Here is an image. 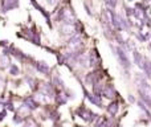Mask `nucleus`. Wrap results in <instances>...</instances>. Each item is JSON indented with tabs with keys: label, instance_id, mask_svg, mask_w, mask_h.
Masks as SVG:
<instances>
[{
	"label": "nucleus",
	"instance_id": "nucleus-5",
	"mask_svg": "<svg viewBox=\"0 0 151 127\" xmlns=\"http://www.w3.org/2000/svg\"><path fill=\"white\" fill-rule=\"evenodd\" d=\"M88 61H89V67H91V69L101 67L102 60H101V56H99V53L97 52L96 48H93V49L88 53Z\"/></svg>",
	"mask_w": 151,
	"mask_h": 127
},
{
	"label": "nucleus",
	"instance_id": "nucleus-20",
	"mask_svg": "<svg viewBox=\"0 0 151 127\" xmlns=\"http://www.w3.org/2000/svg\"><path fill=\"white\" fill-rule=\"evenodd\" d=\"M16 113H17V114H20L21 117H24V118H25V115H27V114H31L32 111L28 109V107L25 106V105H21V106L16 107Z\"/></svg>",
	"mask_w": 151,
	"mask_h": 127
},
{
	"label": "nucleus",
	"instance_id": "nucleus-11",
	"mask_svg": "<svg viewBox=\"0 0 151 127\" xmlns=\"http://www.w3.org/2000/svg\"><path fill=\"white\" fill-rule=\"evenodd\" d=\"M31 3H32V5H33V7H35V8H36V9H37V11H40V12H41V13H42V16H44V17H45V19H47V23H48V25H49V27H50V28H52V23H50V13H49V12H48V11H47V9H44V8H42V7H41V5H40V4H39V3H37V1H36V0H31Z\"/></svg>",
	"mask_w": 151,
	"mask_h": 127
},
{
	"label": "nucleus",
	"instance_id": "nucleus-2",
	"mask_svg": "<svg viewBox=\"0 0 151 127\" xmlns=\"http://www.w3.org/2000/svg\"><path fill=\"white\" fill-rule=\"evenodd\" d=\"M82 93H83L85 99H88L93 106L98 107V109H105V105H104V102H102V97L94 95V94L91 93V91H89L88 89H86V86H83V85H82Z\"/></svg>",
	"mask_w": 151,
	"mask_h": 127
},
{
	"label": "nucleus",
	"instance_id": "nucleus-26",
	"mask_svg": "<svg viewBox=\"0 0 151 127\" xmlns=\"http://www.w3.org/2000/svg\"><path fill=\"white\" fill-rule=\"evenodd\" d=\"M127 101H129V102H130V103L135 105L137 99H135V97H134V95H133V94H129V95H127Z\"/></svg>",
	"mask_w": 151,
	"mask_h": 127
},
{
	"label": "nucleus",
	"instance_id": "nucleus-25",
	"mask_svg": "<svg viewBox=\"0 0 151 127\" xmlns=\"http://www.w3.org/2000/svg\"><path fill=\"white\" fill-rule=\"evenodd\" d=\"M7 114H8V111H7V110H5V109H3L1 111H0V122L5 119V117H7Z\"/></svg>",
	"mask_w": 151,
	"mask_h": 127
},
{
	"label": "nucleus",
	"instance_id": "nucleus-16",
	"mask_svg": "<svg viewBox=\"0 0 151 127\" xmlns=\"http://www.w3.org/2000/svg\"><path fill=\"white\" fill-rule=\"evenodd\" d=\"M143 60H145V57L138 50H133V61L139 69H142V66H143Z\"/></svg>",
	"mask_w": 151,
	"mask_h": 127
},
{
	"label": "nucleus",
	"instance_id": "nucleus-21",
	"mask_svg": "<svg viewBox=\"0 0 151 127\" xmlns=\"http://www.w3.org/2000/svg\"><path fill=\"white\" fill-rule=\"evenodd\" d=\"M3 106H4V109L7 110V111H11V113L16 111V106H15V103H13V101H11V99L3 102Z\"/></svg>",
	"mask_w": 151,
	"mask_h": 127
},
{
	"label": "nucleus",
	"instance_id": "nucleus-15",
	"mask_svg": "<svg viewBox=\"0 0 151 127\" xmlns=\"http://www.w3.org/2000/svg\"><path fill=\"white\" fill-rule=\"evenodd\" d=\"M33 97H35V99H36V101L39 102L40 105H41V103H45V102H48V99H49V98H48L47 94H45L42 90H40V89H39V90L35 91Z\"/></svg>",
	"mask_w": 151,
	"mask_h": 127
},
{
	"label": "nucleus",
	"instance_id": "nucleus-6",
	"mask_svg": "<svg viewBox=\"0 0 151 127\" xmlns=\"http://www.w3.org/2000/svg\"><path fill=\"white\" fill-rule=\"evenodd\" d=\"M33 69L44 77H49L52 74V67L49 66V64L47 61H36L33 65Z\"/></svg>",
	"mask_w": 151,
	"mask_h": 127
},
{
	"label": "nucleus",
	"instance_id": "nucleus-23",
	"mask_svg": "<svg viewBox=\"0 0 151 127\" xmlns=\"http://www.w3.org/2000/svg\"><path fill=\"white\" fill-rule=\"evenodd\" d=\"M135 36H137V39H138V41H141V42H146V41H147V37L145 36V34L142 33L141 31H139L138 33L135 34Z\"/></svg>",
	"mask_w": 151,
	"mask_h": 127
},
{
	"label": "nucleus",
	"instance_id": "nucleus-8",
	"mask_svg": "<svg viewBox=\"0 0 151 127\" xmlns=\"http://www.w3.org/2000/svg\"><path fill=\"white\" fill-rule=\"evenodd\" d=\"M105 109H106V113L110 115V117L115 118L118 115V113H119V109H121L119 101H117V99H113V101L109 102V105H107Z\"/></svg>",
	"mask_w": 151,
	"mask_h": 127
},
{
	"label": "nucleus",
	"instance_id": "nucleus-19",
	"mask_svg": "<svg viewBox=\"0 0 151 127\" xmlns=\"http://www.w3.org/2000/svg\"><path fill=\"white\" fill-rule=\"evenodd\" d=\"M8 72H9V74L12 75V77H19L20 73H21V70L16 64H11L9 67H8Z\"/></svg>",
	"mask_w": 151,
	"mask_h": 127
},
{
	"label": "nucleus",
	"instance_id": "nucleus-29",
	"mask_svg": "<svg viewBox=\"0 0 151 127\" xmlns=\"http://www.w3.org/2000/svg\"><path fill=\"white\" fill-rule=\"evenodd\" d=\"M55 3H57V0H48V4H55Z\"/></svg>",
	"mask_w": 151,
	"mask_h": 127
},
{
	"label": "nucleus",
	"instance_id": "nucleus-4",
	"mask_svg": "<svg viewBox=\"0 0 151 127\" xmlns=\"http://www.w3.org/2000/svg\"><path fill=\"white\" fill-rule=\"evenodd\" d=\"M101 97H102V98L110 99V101H113V99L117 98V97H118V91H117V89H115L114 83H111V82L104 83V89H102Z\"/></svg>",
	"mask_w": 151,
	"mask_h": 127
},
{
	"label": "nucleus",
	"instance_id": "nucleus-27",
	"mask_svg": "<svg viewBox=\"0 0 151 127\" xmlns=\"http://www.w3.org/2000/svg\"><path fill=\"white\" fill-rule=\"evenodd\" d=\"M83 5H85V9H86V13H88V15H89V16H93V12H91V9H90V8H89V7H88V4H86V3H85V4H83Z\"/></svg>",
	"mask_w": 151,
	"mask_h": 127
},
{
	"label": "nucleus",
	"instance_id": "nucleus-22",
	"mask_svg": "<svg viewBox=\"0 0 151 127\" xmlns=\"http://www.w3.org/2000/svg\"><path fill=\"white\" fill-rule=\"evenodd\" d=\"M12 122L15 123V125H23V122H24V117H21L20 114H17V113H16V114L12 117Z\"/></svg>",
	"mask_w": 151,
	"mask_h": 127
},
{
	"label": "nucleus",
	"instance_id": "nucleus-24",
	"mask_svg": "<svg viewBox=\"0 0 151 127\" xmlns=\"http://www.w3.org/2000/svg\"><path fill=\"white\" fill-rule=\"evenodd\" d=\"M105 1H106V4L109 5V8H113V9H114L118 4V0H105Z\"/></svg>",
	"mask_w": 151,
	"mask_h": 127
},
{
	"label": "nucleus",
	"instance_id": "nucleus-28",
	"mask_svg": "<svg viewBox=\"0 0 151 127\" xmlns=\"http://www.w3.org/2000/svg\"><path fill=\"white\" fill-rule=\"evenodd\" d=\"M3 83H4V78H3L1 75H0V89L3 88Z\"/></svg>",
	"mask_w": 151,
	"mask_h": 127
},
{
	"label": "nucleus",
	"instance_id": "nucleus-13",
	"mask_svg": "<svg viewBox=\"0 0 151 127\" xmlns=\"http://www.w3.org/2000/svg\"><path fill=\"white\" fill-rule=\"evenodd\" d=\"M142 72H143L146 80H151V61H150V58L145 57L143 66H142Z\"/></svg>",
	"mask_w": 151,
	"mask_h": 127
},
{
	"label": "nucleus",
	"instance_id": "nucleus-1",
	"mask_svg": "<svg viewBox=\"0 0 151 127\" xmlns=\"http://www.w3.org/2000/svg\"><path fill=\"white\" fill-rule=\"evenodd\" d=\"M111 49H113V53H114V56L117 57L118 64L121 65V67H122L123 70H130L131 69V62H130V58H129L126 50L122 49L121 47L111 48Z\"/></svg>",
	"mask_w": 151,
	"mask_h": 127
},
{
	"label": "nucleus",
	"instance_id": "nucleus-12",
	"mask_svg": "<svg viewBox=\"0 0 151 127\" xmlns=\"http://www.w3.org/2000/svg\"><path fill=\"white\" fill-rule=\"evenodd\" d=\"M19 7V0H3L1 11L3 12H8V11L13 9V8Z\"/></svg>",
	"mask_w": 151,
	"mask_h": 127
},
{
	"label": "nucleus",
	"instance_id": "nucleus-17",
	"mask_svg": "<svg viewBox=\"0 0 151 127\" xmlns=\"http://www.w3.org/2000/svg\"><path fill=\"white\" fill-rule=\"evenodd\" d=\"M11 64H12V62H11L9 55H5V53H3V55L0 56V69H1V70L8 69Z\"/></svg>",
	"mask_w": 151,
	"mask_h": 127
},
{
	"label": "nucleus",
	"instance_id": "nucleus-18",
	"mask_svg": "<svg viewBox=\"0 0 151 127\" xmlns=\"http://www.w3.org/2000/svg\"><path fill=\"white\" fill-rule=\"evenodd\" d=\"M21 126L23 127H40L39 125H37V122L31 117V115H28V117L24 118V122H23Z\"/></svg>",
	"mask_w": 151,
	"mask_h": 127
},
{
	"label": "nucleus",
	"instance_id": "nucleus-14",
	"mask_svg": "<svg viewBox=\"0 0 151 127\" xmlns=\"http://www.w3.org/2000/svg\"><path fill=\"white\" fill-rule=\"evenodd\" d=\"M55 103L57 107H61V106H65L66 103H68V99H66V97L64 95V93H61V91H58V93H56L55 95Z\"/></svg>",
	"mask_w": 151,
	"mask_h": 127
},
{
	"label": "nucleus",
	"instance_id": "nucleus-3",
	"mask_svg": "<svg viewBox=\"0 0 151 127\" xmlns=\"http://www.w3.org/2000/svg\"><path fill=\"white\" fill-rule=\"evenodd\" d=\"M66 48L70 52H78V50L83 49V40L80 34H73L69 39V41L66 42Z\"/></svg>",
	"mask_w": 151,
	"mask_h": 127
},
{
	"label": "nucleus",
	"instance_id": "nucleus-30",
	"mask_svg": "<svg viewBox=\"0 0 151 127\" xmlns=\"http://www.w3.org/2000/svg\"><path fill=\"white\" fill-rule=\"evenodd\" d=\"M127 1H134V0H127Z\"/></svg>",
	"mask_w": 151,
	"mask_h": 127
},
{
	"label": "nucleus",
	"instance_id": "nucleus-7",
	"mask_svg": "<svg viewBox=\"0 0 151 127\" xmlns=\"http://www.w3.org/2000/svg\"><path fill=\"white\" fill-rule=\"evenodd\" d=\"M21 102H23V105H25L27 107H28L31 111H35V110H39L40 107H41V105L39 103V102L35 99L33 95H25L23 99H21Z\"/></svg>",
	"mask_w": 151,
	"mask_h": 127
},
{
	"label": "nucleus",
	"instance_id": "nucleus-9",
	"mask_svg": "<svg viewBox=\"0 0 151 127\" xmlns=\"http://www.w3.org/2000/svg\"><path fill=\"white\" fill-rule=\"evenodd\" d=\"M52 75V81L50 82L53 83V86H55L57 90H64V89H66V85H65V81H64V78L61 77V74L58 72L53 73Z\"/></svg>",
	"mask_w": 151,
	"mask_h": 127
},
{
	"label": "nucleus",
	"instance_id": "nucleus-10",
	"mask_svg": "<svg viewBox=\"0 0 151 127\" xmlns=\"http://www.w3.org/2000/svg\"><path fill=\"white\" fill-rule=\"evenodd\" d=\"M76 32L74 28V24H68V23H64L63 25L60 27V33L63 36H73Z\"/></svg>",
	"mask_w": 151,
	"mask_h": 127
}]
</instances>
